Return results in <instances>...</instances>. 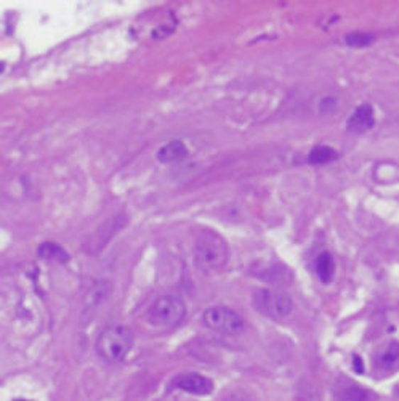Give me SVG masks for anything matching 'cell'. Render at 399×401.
I'll return each instance as SVG.
<instances>
[{"label": "cell", "mask_w": 399, "mask_h": 401, "mask_svg": "<svg viewBox=\"0 0 399 401\" xmlns=\"http://www.w3.org/2000/svg\"><path fill=\"white\" fill-rule=\"evenodd\" d=\"M202 321L209 329L224 334H236L244 328V321L233 309L228 306H212L205 310L202 315Z\"/></svg>", "instance_id": "cell-5"}, {"label": "cell", "mask_w": 399, "mask_h": 401, "mask_svg": "<svg viewBox=\"0 0 399 401\" xmlns=\"http://www.w3.org/2000/svg\"><path fill=\"white\" fill-rule=\"evenodd\" d=\"M133 347V334L126 326H109L97 341V352L103 360L119 363L130 353Z\"/></svg>", "instance_id": "cell-2"}, {"label": "cell", "mask_w": 399, "mask_h": 401, "mask_svg": "<svg viewBox=\"0 0 399 401\" xmlns=\"http://www.w3.org/2000/svg\"><path fill=\"white\" fill-rule=\"evenodd\" d=\"M315 272L317 274V278H319L324 284H329L330 281H332L334 273H335L334 257L329 252H321L316 257Z\"/></svg>", "instance_id": "cell-9"}, {"label": "cell", "mask_w": 399, "mask_h": 401, "mask_svg": "<svg viewBox=\"0 0 399 401\" xmlns=\"http://www.w3.org/2000/svg\"><path fill=\"white\" fill-rule=\"evenodd\" d=\"M353 366L354 369H356V373H363L364 371V368H363V363H361V358L358 355H354V358H353Z\"/></svg>", "instance_id": "cell-14"}, {"label": "cell", "mask_w": 399, "mask_h": 401, "mask_svg": "<svg viewBox=\"0 0 399 401\" xmlns=\"http://www.w3.org/2000/svg\"><path fill=\"white\" fill-rule=\"evenodd\" d=\"M39 255L42 257V259L56 260V262L70 260V255L66 254V250L55 242H43L39 247Z\"/></svg>", "instance_id": "cell-12"}, {"label": "cell", "mask_w": 399, "mask_h": 401, "mask_svg": "<svg viewBox=\"0 0 399 401\" xmlns=\"http://www.w3.org/2000/svg\"><path fill=\"white\" fill-rule=\"evenodd\" d=\"M376 41V36L367 33H351L345 37V43L353 48H364L369 47Z\"/></svg>", "instance_id": "cell-13"}, {"label": "cell", "mask_w": 399, "mask_h": 401, "mask_svg": "<svg viewBox=\"0 0 399 401\" xmlns=\"http://www.w3.org/2000/svg\"><path fill=\"white\" fill-rule=\"evenodd\" d=\"M172 385L192 395H209L214 392V382L196 373L178 374L177 378H173Z\"/></svg>", "instance_id": "cell-6"}, {"label": "cell", "mask_w": 399, "mask_h": 401, "mask_svg": "<svg viewBox=\"0 0 399 401\" xmlns=\"http://www.w3.org/2000/svg\"><path fill=\"white\" fill-rule=\"evenodd\" d=\"M186 154H188V148L185 143L182 140H172L159 149L158 159L164 164H170V162L182 161Z\"/></svg>", "instance_id": "cell-8"}, {"label": "cell", "mask_w": 399, "mask_h": 401, "mask_svg": "<svg viewBox=\"0 0 399 401\" xmlns=\"http://www.w3.org/2000/svg\"><path fill=\"white\" fill-rule=\"evenodd\" d=\"M186 316V305L180 297L165 294L154 300L149 309V321L159 328H172L183 321Z\"/></svg>", "instance_id": "cell-3"}, {"label": "cell", "mask_w": 399, "mask_h": 401, "mask_svg": "<svg viewBox=\"0 0 399 401\" xmlns=\"http://www.w3.org/2000/svg\"><path fill=\"white\" fill-rule=\"evenodd\" d=\"M378 368L382 371H395L399 368V342L393 341L390 342L382 353L378 355L377 360Z\"/></svg>", "instance_id": "cell-10"}, {"label": "cell", "mask_w": 399, "mask_h": 401, "mask_svg": "<svg viewBox=\"0 0 399 401\" xmlns=\"http://www.w3.org/2000/svg\"><path fill=\"white\" fill-rule=\"evenodd\" d=\"M229 257L228 244L214 230H204L197 236L195 246V259L199 270L204 273L217 272L226 265Z\"/></svg>", "instance_id": "cell-1"}, {"label": "cell", "mask_w": 399, "mask_h": 401, "mask_svg": "<svg viewBox=\"0 0 399 401\" xmlns=\"http://www.w3.org/2000/svg\"><path fill=\"white\" fill-rule=\"evenodd\" d=\"M339 159V151L332 146H316L308 156V162L313 166H326Z\"/></svg>", "instance_id": "cell-11"}, {"label": "cell", "mask_w": 399, "mask_h": 401, "mask_svg": "<svg viewBox=\"0 0 399 401\" xmlns=\"http://www.w3.org/2000/svg\"><path fill=\"white\" fill-rule=\"evenodd\" d=\"M253 306L263 315L280 319L292 311V299L288 294L276 289H261L253 296Z\"/></svg>", "instance_id": "cell-4"}, {"label": "cell", "mask_w": 399, "mask_h": 401, "mask_svg": "<svg viewBox=\"0 0 399 401\" xmlns=\"http://www.w3.org/2000/svg\"><path fill=\"white\" fill-rule=\"evenodd\" d=\"M373 125H376V114H373V108L369 103L359 105L346 122L348 132H353V134H364Z\"/></svg>", "instance_id": "cell-7"}, {"label": "cell", "mask_w": 399, "mask_h": 401, "mask_svg": "<svg viewBox=\"0 0 399 401\" xmlns=\"http://www.w3.org/2000/svg\"><path fill=\"white\" fill-rule=\"evenodd\" d=\"M11 401H33V400H28V398H15V400H11Z\"/></svg>", "instance_id": "cell-15"}]
</instances>
